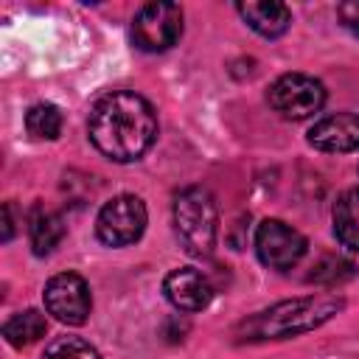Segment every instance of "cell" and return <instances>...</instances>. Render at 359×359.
Listing matches in <instances>:
<instances>
[{
	"label": "cell",
	"instance_id": "6da1fadb",
	"mask_svg": "<svg viewBox=\"0 0 359 359\" xmlns=\"http://www.w3.org/2000/svg\"><path fill=\"white\" fill-rule=\"evenodd\" d=\"M87 135L104 157L132 163L143 157L157 137L154 107L132 90H112L93 104Z\"/></svg>",
	"mask_w": 359,
	"mask_h": 359
},
{
	"label": "cell",
	"instance_id": "9c48e42d",
	"mask_svg": "<svg viewBox=\"0 0 359 359\" xmlns=\"http://www.w3.org/2000/svg\"><path fill=\"white\" fill-rule=\"evenodd\" d=\"M163 292H165L168 303L180 311H202L213 300L210 280L194 266H180V269L168 272L163 280Z\"/></svg>",
	"mask_w": 359,
	"mask_h": 359
},
{
	"label": "cell",
	"instance_id": "4fadbf2b",
	"mask_svg": "<svg viewBox=\"0 0 359 359\" xmlns=\"http://www.w3.org/2000/svg\"><path fill=\"white\" fill-rule=\"evenodd\" d=\"M334 236L342 247L359 252V188L345 191L334 205Z\"/></svg>",
	"mask_w": 359,
	"mask_h": 359
},
{
	"label": "cell",
	"instance_id": "52a82bcc",
	"mask_svg": "<svg viewBox=\"0 0 359 359\" xmlns=\"http://www.w3.org/2000/svg\"><path fill=\"white\" fill-rule=\"evenodd\" d=\"M45 309L48 314H53L59 323L67 325H81L90 317L93 309V297H90V286L81 275L76 272H59L45 283Z\"/></svg>",
	"mask_w": 359,
	"mask_h": 359
},
{
	"label": "cell",
	"instance_id": "277c9868",
	"mask_svg": "<svg viewBox=\"0 0 359 359\" xmlns=\"http://www.w3.org/2000/svg\"><path fill=\"white\" fill-rule=\"evenodd\" d=\"M146 230V205L135 194H118L98 210L95 236L107 247L135 244Z\"/></svg>",
	"mask_w": 359,
	"mask_h": 359
},
{
	"label": "cell",
	"instance_id": "5bb4252c",
	"mask_svg": "<svg viewBox=\"0 0 359 359\" xmlns=\"http://www.w3.org/2000/svg\"><path fill=\"white\" fill-rule=\"evenodd\" d=\"M45 331H48V320H45V314L36 311V309L17 311V314L8 317L6 325H3V337H6V342L14 345V348H28V345H34L36 339L45 337Z\"/></svg>",
	"mask_w": 359,
	"mask_h": 359
},
{
	"label": "cell",
	"instance_id": "e0dca14e",
	"mask_svg": "<svg viewBox=\"0 0 359 359\" xmlns=\"http://www.w3.org/2000/svg\"><path fill=\"white\" fill-rule=\"evenodd\" d=\"M353 275V264L342 261V258H325L320 266H314V272L309 275V280L317 283H342Z\"/></svg>",
	"mask_w": 359,
	"mask_h": 359
},
{
	"label": "cell",
	"instance_id": "ac0fdd59",
	"mask_svg": "<svg viewBox=\"0 0 359 359\" xmlns=\"http://www.w3.org/2000/svg\"><path fill=\"white\" fill-rule=\"evenodd\" d=\"M337 17H339V22H342L353 36H359V0H345V3H339V6H337Z\"/></svg>",
	"mask_w": 359,
	"mask_h": 359
},
{
	"label": "cell",
	"instance_id": "5b68a950",
	"mask_svg": "<svg viewBox=\"0 0 359 359\" xmlns=\"http://www.w3.org/2000/svg\"><path fill=\"white\" fill-rule=\"evenodd\" d=\"M266 101L280 118L303 121L323 109L325 87H323V81H317L306 73H283L280 79L272 81Z\"/></svg>",
	"mask_w": 359,
	"mask_h": 359
},
{
	"label": "cell",
	"instance_id": "8992f818",
	"mask_svg": "<svg viewBox=\"0 0 359 359\" xmlns=\"http://www.w3.org/2000/svg\"><path fill=\"white\" fill-rule=\"evenodd\" d=\"M182 34V8L177 3H146L132 20V39L146 53L168 50Z\"/></svg>",
	"mask_w": 359,
	"mask_h": 359
},
{
	"label": "cell",
	"instance_id": "7c38bea8",
	"mask_svg": "<svg viewBox=\"0 0 359 359\" xmlns=\"http://www.w3.org/2000/svg\"><path fill=\"white\" fill-rule=\"evenodd\" d=\"M28 238H31L34 255H50L59 247V241L65 238V219L56 210L34 208V213L28 219Z\"/></svg>",
	"mask_w": 359,
	"mask_h": 359
},
{
	"label": "cell",
	"instance_id": "ba28073f",
	"mask_svg": "<svg viewBox=\"0 0 359 359\" xmlns=\"http://www.w3.org/2000/svg\"><path fill=\"white\" fill-rule=\"evenodd\" d=\"M255 252L269 269H292L306 255V238L280 219H264L255 230Z\"/></svg>",
	"mask_w": 359,
	"mask_h": 359
},
{
	"label": "cell",
	"instance_id": "2e32d148",
	"mask_svg": "<svg viewBox=\"0 0 359 359\" xmlns=\"http://www.w3.org/2000/svg\"><path fill=\"white\" fill-rule=\"evenodd\" d=\"M42 359H101V353L81 337H56L45 348Z\"/></svg>",
	"mask_w": 359,
	"mask_h": 359
},
{
	"label": "cell",
	"instance_id": "8fae6325",
	"mask_svg": "<svg viewBox=\"0 0 359 359\" xmlns=\"http://www.w3.org/2000/svg\"><path fill=\"white\" fill-rule=\"evenodd\" d=\"M236 8L244 17V22L266 39H278L292 25V11L275 0H247V3H238Z\"/></svg>",
	"mask_w": 359,
	"mask_h": 359
},
{
	"label": "cell",
	"instance_id": "d6986e66",
	"mask_svg": "<svg viewBox=\"0 0 359 359\" xmlns=\"http://www.w3.org/2000/svg\"><path fill=\"white\" fill-rule=\"evenodd\" d=\"M14 236V224H11V205L3 208V241H8Z\"/></svg>",
	"mask_w": 359,
	"mask_h": 359
},
{
	"label": "cell",
	"instance_id": "9a60e30c",
	"mask_svg": "<svg viewBox=\"0 0 359 359\" xmlns=\"http://www.w3.org/2000/svg\"><path fill=\"white\" fill-rule=\"evenodd\" d=\"M25 129L28 135L39 137V140H56L62 135V112L56 104L39 101L25 112Z\"/></svg>",
	"mask_w": 359,
	"mask_h": 359
},
{
	"label": "cell",
	"instance_id": "30bf717a",
	"mask_svg": "<svg viewBox=\"0 0 359 359\" xmlns=\"http://www.w3.org/2000/svg\"><path fill=\"white\" fill-rule=\"evenodd\" d=\"M309 143L320 151L345 154L359 149V115L353 112H337L323 121H317L309 129Z\"/></svg>",
	"mask_w": 359,
	"mask_h": 359
},
{
	"label": "cell",
	"instance_id": "3957f363",
	"mask_svg": "<svg viewBox=\"0 0 359 359\" xmlns=\"http://www.w3.org/2000/svg\"><path fill=\"white\" fill-rule=\"evenodd\" d=\"M174 230L191 255H210L219 236V210L208 188L191 185L174 196Z\"/></svg>",
	"mask_w": 359,
	"mask_h": 359
},
{
	"label": "cell",
	"instance_id": "7a4b0ae2",
	"mask_svg": "<svg viewBox=\"0 0 359 359\" xmlns=\"http://www.w3.org/2000/svg\"><path fill=\"white\" fill-rule=\"evenodd\" d=\"M345 300L337 294H306L294 300L275 303L266 311H258L255 317L244 320L238 325L241 339H286L306 334L323 323H328L337 311H342Z\"/></svg>",
	"mask_w": 359,
	"mask_h": 359
}]
</instances>
